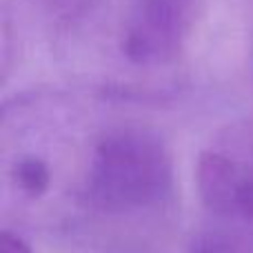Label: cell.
<instances>
[{
    "label": "cell",
    "mask_w": 253,
    "mask_h": 253,
    "mask_svg": "<svg viewBox=\"0 0 253 253\" xmlns=\"http://www.w3.org/2000/svg\"><path fill=\"white\" fill-rule=\"evenodd\" d=\"M173 191V156L156 131L123 125L98 135L83 175L89 207L107 215L151 213L169 205Z\"/></svg>",
    "instance_id": "6da1fadb"
},
{
    "label": "cell",
    "mask_w": 253,
    "mask_h": 253,
    "mask_svg": "<svg viewBox=\"0 0 253 253\" xmlns=\"http://www.w3.org/2000/svg\"><path fill=\"white\" fill-rule=\"evenodd\" d=\"M196 180L215 218L253 229V114L229 123L209 140L198 158Z\"/></svg>",
    "instance_id": "7a4b0ae2"
},
{
    "label": "cell",
    "mask_w": 253,
    "mask_h": 253,
    "mask_svg": "<svg viewBox=\"0 0 253 253\" xmlns=\"http://www.w3.org/2000/svg\"><path fill=\"white\" fill-rule=\"evenodd\" d=\"M198 16V0H133L120 34L125 60L140 69L175 62L191 40Z\"/></svg>",
    "instance_id": "3957f363"
},
{
    "label": "cell",
    "mask_w": 253,
    "mask_h": 253,
    "mask_svg": "<svg viewBox=\"0 0 253 253\" xmlns=\"http://www.w3.org/2000/svg\"><path fill=\"white\" fill-rule=\"evenodd\" d=\"M11 180L18 187V191L27 198H42L44 193L51 189V167L44 158L27 153L16 160V165L11 167Z\"/></svg>",
    "instance_id": "277c9868"
},
{
    "label": "cell",
    "mask_w": 253,
    "mask_h": 253,
    "mask_svg": "<svg viewBox=\"0 0 253 253\" xmlns=\"http://www.w3.org/2000/svg\"><path fill=\"white\" fill-rule=\"evenodd\" d=\"M238 229L240 227H236V231L222 227L205 229L198 236H193L189 253H253V247Z\"/></svg>",
    "instance_id": "5b68a950"
},
{
    "label": "cell",
    "mask_w": 253,
    "mask_h": 253,
    "mask_svg": "<svg viewBox=\"0 0 253 253\" xmlns=\"http://www.w3.org/2000/svg\"><path fill=\"white\" fill-rule=\"evenodd\" d=\"M0 253H34V251L22 240V236L4 229V231L0 233Z\"/></svg>",
    "instance_id": "8992f818"
},
{
    "label": "cell",
    "mask_w": 253,
    "mask_h": 253,
    "mask_svg": "<svg viewBox=\"0 0 253 253\" xmlns=\"http://www.w3.org/2000/svg\"><path fill=\"white\" fill-rule=\"evenodd\" d=\"M247 67H249V76L253 83V20H251V29H249V49H247Z\"/></svg>",
    "instance_id": "52a82bcc"
}]
</instances>
